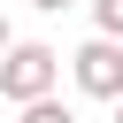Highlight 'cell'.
Here are the masks:
<instances>
[{
	"instance_id": "obj_1",
	"label": "cell",
	"mask_w": 123,
	"mask_h": 123,
	"mask_svg": "<svg viewBox=\"0 0 123 123\" xmlns=\"http://www.w3.org/2000/svg\"><path fill=\"white\" fill-rule=\"evenodd\" d=\"M54 77H62V54L46 46V38H8V54H0V92L23 108V100H38V92H54Z\"/></svg>"
},
{
	"instance_id": "obj_7",
	"label": "cell",
	"mask_w": 123,
	"mask_h": 123,
	"mask_svg": "<svg viewBox=\"0 0 123 123\" xmlns=\"http://www.w3.org/2000/svg\"><path fill=\"white\" fill-rule=\"evenodd\" d=\"M115 123H123V92H115Z\"/></svg>"
},
{
	"instance_id": "obj_3",
	"label": "cell",
	"mask_w": 123,
	"mask_h": 123,
	"mask_svg": "<svg viewBox=\"0 0 123 123\" xmlns=\"http://www.w3.org/2000/svg\"><path fill=\"white\" fill-rule=\"evenodd\" d=\"M23 123H77V115H69L54 92H38V100H23Z\"/></svg>"
},
{
	"instance_id": "obj_4",
	"label": "cell",
	"mask_w": 123,
	"mask_h": 123,
	"mask_svg": "<svg viewBox=\"0 0 123 123\" xmlns=\"http://www.w3.org/2000/svg\"><path fill=\"white\" fill-rule=\"evenodd\" d=\"M92 31L100 38H123V0H92Z\"/></svg>"
},
{
	"instance_id": "obj_5",
	"label": "cell",
	"mask_w": 123,
	"mask_h": 123,
	"mask_svg": "<svg viewBox=\"0 0 123 123\" xmlns=\"http://www.w3.org/2000/svg\"><path fill=\"white\" fill-rule=\"evenodd\" d=\"M31 8H38V15H62V8H77V0H31Z\"/></svg>"
},
{
	"instance_id": "obj_2",
	"label": "cell",
	"mask_w": 123,
	"mask_h": 123,
	"mask_svg": "<svg viewBox=\"0 0 123 123\" xmlns=\"http://www.w3.org/2000/svg\"><path fill=\"white\" fill-rule=\"evenodd\" d=\"M69 77H77V92L85 100H115L123 92V38H85L77 54H69Z\"/></svg>"
},
{
	"instance_id": "obj_6",
	"label": "cell",
	"mask_w": 123,
	"mask_h": 123,
	"mask_svg": "<svg viewBox=\"0 0 123 123\" xmlns=\"http://www.w3.org/2000/svg\"><path fill=\"white\" fill-rule=\"evenodd\" d=\"M8 38H15V31H8V15H0V54H8Z\"/></svg>"
}]
</instances>
